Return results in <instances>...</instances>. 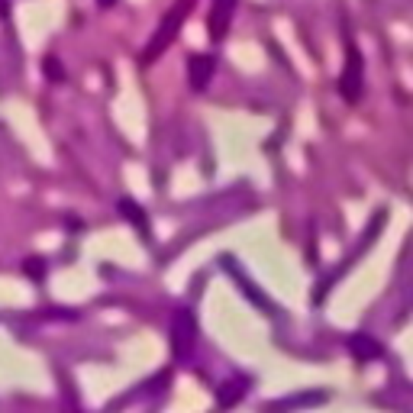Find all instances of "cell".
<instances>
[{
	"label": "cell",
	"instance_id": "cell-1",
	"mask_svg": "<svg viewBox=\"0 0 413 413\" xmlns=\"http://www.w3.org/2000/svg\"><path fill=\"white\" fill-rule=\"evenodd\" d=\"M188 7H190V0H184V4H178L175 10H168V16H165V20H162V26H158V33L152 36V42H149V46H146V61L158 58V55H162L165 49L171 46V39H175L178 26H181L184 14H188Z\"/></svg>",
	"mask_w": 413,
	"mask_h": 413
},
{
	"label": "cell",
	"instance_id": "cell-5",
	"mask_svg": "<svg viewBox=\"0 0 413 413\" xmlns=\"http://www.w3.org/2000/svg\"><path fill=\"white\" fill-rule=\"evenodd\" d=\"M46 75H55L52 81H61V65H58V58H46Z\"/></svg>",
	"mask_w": 413,
	"mask_h": 413
},
{
	"label": "cell",
	"instance_id": "cell-6",
	"mask_svg": "<svg viewBox=\"0 0 413 413\" xmlns=\"http://www.w3.org/2000/svg\"><path fill=\"white\" fill-rule=\"evenodd\" d=\"M97 4H101V7H110V4H116V0H97Z\"/></svg>",
	"mask_w": 413,
	"mask_h": 413
},
{
	"label": "cell",
	"instance_id": "cell-2",
	"mask_svg": "<svg viewBox=\"0 0 413 413\" xmlns=\"http://www.w3.org/2000/svg\"><path fill=\"white\" fill-rule=\"evenodd\" d=\"M339 91L346 101H355L362 91V58H359V49H349V58H346V71H342V81H339Z\"/></svg>",
	"mask_w": 413,
	"mask_h": 413
},
{
	"label": "cell",
	"instance_id": "cell-3",
	"mask_svg": "<svg viewBox=\"0 0 413 413\" xmlns=\"http://www.w3.org/2000/svg\"><path fill=\"white\" fill-rule=\"evenodd\" d=\"M213 68H217V58L213 55H190L188 58V78H190V88L203 91L213 78Z\"/></svg>",
	"mask_w": 413,
	"mask_h": 413
},
{
	"label": "cell",
	"instance_id": "cell-4",
	"mask_svg": "<svg viewBox=\"0 0 413 413\" xmlns=\"http://www.w3.org/2000/svg\"><path fill=\"white\" fill-rule=\"evenodd\" d=\"M233 7H236V0H213V10H210L213 39H223L226 36V26H230V20H233Z\"/></svg>",
	"mask_w": 413,
	"mask_h": 413
}]
</instances>
